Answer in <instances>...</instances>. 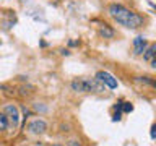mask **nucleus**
I'll use <instances>...</instances> for the list:
<instances>
[{
    "label": "nucleus",
    "mask_w": 156,
    "mask_h": 146,
    "mask_svg": "<svg viewBox=\"0 0 156 146\" xmlns=\"http://www.w3.org/2000/svg\"><path fill=\"white\" fill-rule=\"evenodd\" d=\"M109 15L119 24H122V26H125V28H130V29L140 28L141 24H143V18H141L138 13H135L133 10L127 8L124 5H119V3L109 5Z\"/></svg>",
    "instance_id": "1"
},
{
    "label": "nucleus",
    "mask_w": 156,
    "mask_h": 146,
    "mask_svg": "<svg viewBox=\"0 0 156 146\" xmlns=\"http://www.w3.org/2000/svg\"><path fill=\"white\" fill-rule=\"evenodd\" d=\"M3 114L7 115L8 125L16 127V125L20 123V110H18L16 106H13V104H5V107H3Z\"/></svg>",
    "instance_id": "2"
},
{
    "label": "nucleus",
    "mask_w": 156,
    "mask_h": 146,
    "mask_svg": "<svg viewBox=\"0 0 156 146\" xmlns=\"http://www.w3.org/2000/svg\"><path fill=\"white\" fill-rule=\"evenodd\" d=\"M72 89L78 92H90L91 89H98L96 81L91 80H75L72 81Z\"/></svg>",
    "instance_id": "3"
},
{
    "label": "nucleus",
    "mask_w": 156,
    "mask_h": 146,
    "mask_svg": "<svg viewBox=\"0 0 156 146\" xmlns=\"http://www.w3.org/2000/svg\"><path fill=\"white\" fill-rule=\"evenodd\" d=\"M96 80L101 81L104 86L111 88V89H115V88H117V80L111 75V73H107V71H98L96 73Z\"/></svg>",
    "instance_id": "4"
},
{
    "label": "nucleus",
    "mask_w": 156,
    "mask_h": 146,
    "mask_svg": "<svg viewBox=\"0 0 156 146\" xmlns=\"http://www.w3.org/2000/svg\"><path fill=\"white\" fill-rule=\"evenodd\" d=\"M28 130H29V133H33V135H42L44 131L47 130V123L41 119H36L28 125Z\"/></svg>",
    "instance_id": "5"
},
{
    "label": "nucleus",
    "mask_w": 156,
    "mask_h": 146,
    "mask_svg": "<svg viewBox=\"0 0 156 146\" xmlns=\"http://www.w3.org/2000/svg\"><path fill=\"white\" fill-rule=\"evenodd\" d=\"M145 47H146V41H145V37H141V36H136L133 39V49H135V54H143L145 52Z\"/></svg>",
    "instance_id": "6"
},
{
    "label": "nucleus",
    "mask_w": 156,
    "mask_h": 146,
    "mask_svg": "<svg viewBox=\"0 0 156 146\" xmlns=\"http://www.w3.org/2000/svg\"><path fill=\"white\" fill-rule=\"evenodd\" d=\"M99 34L106 39V37H112V36H114V31H112L107 24H102V26L99 28Z\"/></svg>",
    "instance_id": "7"
},
{
    "label": "nucleus",
    "mask_w": 156,
    "mask_h": 146,
    "mask_svg": "<svg viewBox=\"0 0 156 146\" xmlns=\"http://www.w3.org/2000/svg\"><path fill=\"white\" fill-rule=\"evenodd\" d=\"M154 50H156V46H154V44H151V46L143 52L145 60H153V58H154Z\"/></svg>",
    "instance_id": "8"
},
{
    "label": "nucleus",
    "mask_w": 156,
    "mask_h": 146,
    "mask_svg": "<svg viewBox=\"0 0 156 146\" xmlns=\"http://www.w3.org/2000/svg\"><path fill=\"white\" fill-rule=\"evenodd\" d=\"M8 128V120H7V115L3 114L2 110H0V131L7 130Z\"/></svg>",
    "instance_id": "9"
},
{
    "label": "nucleus",
    "mask_w": 156,
    "mask_h": 146,
    "mask_svg": "<svg viewBox=\"0 0 156 146\" xmlns=\"http://www.w3.org/2000/svg\"><path fill=\"white\" fill-rule=\"evenodd\" d=\"M122 109H124V112H132L133 110V106L130 102H122Z\"/></svg>",
    "instance_id": "10"
},
{
    "label": "nucleus",
    "mask_w": 156,
    "mask_h": 146,
    "mask_svg": "<svg viewBox=\"0 0 156 146\" xmlns=\"http://www.w3.org/2000/svg\"><path fill=\"white\" fill-rule=\"evenodd\" d=\"M138 80H140V81H143V83H148V85H153V81L148 80V76H140Z\"/></svg>",
    "instance_id": "11"
},
{
    "label": "nucleus",
    "mask_w": 156,
    "mask_h": 146,
    "mask_svg": "<svg viewBox=\"0 0 156 146\" xmlns=\"http://www.w3.org/2000/svg\"><path fill=\"white\" fill-rule=\"evenodd\" d=\"M154 136H156V127L153 125L151 127V138H154Z\"/></svg>",
    "instance_id": "12"
},
{
    "label": "nucleus",
    "mask_w": 156,
    "mask_h": 146,
    "mask_svg": "<svg viewBox=\"0 0 156 146\" xmlns=\"http://www.w3.org/2000/svg\"><path fill=\"white\" fill-rule=\"evenodd\" d=\"M68 146H80V143H76V141H70V143H68Z\"/></svg>",
    "instance_id": "13"
},
{
    "label": "nucleus",
    "mask_w": 156,
    "mask_h": 146,
    "mask_svg": "<svg viewBox=\"0 0 156 146\" xmlns=\"http://www.w3.org/2000/svg\"><path fill=\"white\" fill-rule=\"evenodd\" d=\"M54 146H62V144H54Z\"/></svg>",
    "instance_id": "14"
}]
</instances>
